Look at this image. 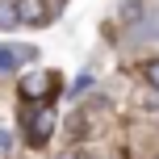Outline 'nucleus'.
Segmentation results:
<instances>
[{"instance_id":"20e7f679","label":"nucleus","mask_w":159,"mask_h":159,"mask_svg":"<svg viewBox=\"0 0 159 159\" xmlns=\"http://www.w3.org/2000/svg\"><path fill=\"white\" fill-rule=\"evenodd\" d=\"M21 25V8L17 0H0V30H17Z\"/></svg>"},{"instance_id":"1a4fd4ad","label":"nucleus","mask_w":159,"mask_h":159,"mask_svg":"<svg viewBox=\"0 0 159 159\" xmlns=\"http://www.w3.org/2000/svg\"><path fill=\"white\" fill-rule=\"evenodd\" d=\"M67 159H80V155H67Z\"/></svg>"},{"instance_id":"423d86ee","label":"nucleus","mask_w":159,"mask_h":159,"mask_svg":"<svg viewBox=\"0 0 159 159\" xmlns=\"http://www.w3.org/2000/svg\"><path fill=\"white\" fill-rule=\"evenodd\" d=\"M88 88H92V75H88V71H84V75H80V80H75V84H71V88H67V96H71V101H75V96H84V92H88Z\"/></svg>"},{"instance_id":"f257e3e1","label":"nucleus","mask_w":159,"mask_h":159,"mask_svg":"<svg viewBox=\"0 0 159 159\" xmlns=\"http://www.w3.org/2000/svg\"><path fill=\"white\" fill-rule=\"evenodd\" d=\"M50 134H55V113L50 109H34L30 117H25V138H30V147H42Z\"/></svg>"},{"instance_id":"6e6552de","label":"nucleus","mask_w":159,"mask_h":159,"mask_svg":"<svg viewBox=\"0 0 159 159\" xmlns=\"http://www.w3.org/2000/svg\"><path fill=\"white\" fill-rule=\"evenodd\" d=\"M0 71H4V55H0Z\"/></svg>"},{"instance_id":"0eeeda50","label":"nucleus","mask_w":159,"mask_h":159,"mask_svg":"<svg viewBox=\"0 0 159 159\" xmlns=\"http://www.w3.org/2000/svg\"><path fill=\"white\" fill-rule=\"evenodd\" d=\"M4 151H8V134L0 130V155H4Z\"/></svg>"},{"instance_id":"f03ea898","label":"nucleus","mask_w":159,"mask_h":159,"mask_svg":"<svg viewBox=\"0 0 159 159\" xmlns=\"http://www.w3.org/2000/svg\"><path fill=\"white\" fill-rule=\"evenodd\" d=\"M17 8H21V25H30V30L50 25V8H46V0H17Z\"/></svg>"},{"instance_id":"7ed1b4c3","label":"nucleus","mask_w":159,"mask_h":159,"mask_svg":"<svg viewBox=\"0 0 159 159\" xmlns=\"http://www.w3.org/2000/svg\"><path fill=\"white\" fill-rule=\"evenodd\" d=\"M50 84H55V75H25L21 80V96L25 101H42L50 92Z\"/></svg>"},{"instance_id":"39448f33","label":"nucleus","mask_w":159,"mask_h":159,"mask_svg":"<svg viewBox=\"0 0 159 159\" xmlns=\"http://www.w3.org/2000/svg\"><path fill=\"white\" fill-rule=\"evenodd\" d=\"M138 71H143V80H147V84H151L155 92H159V59H147V63L138 67Z\"/></svg>"}]
</instances>
